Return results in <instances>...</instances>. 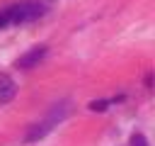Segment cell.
I'll list each match as a JSON object with an SVG mask.
<instances>
[{
  "label": "cell",
  "mask_w": 155,
  "mask_h": 146,
  "mask_svg": "<svg viewBox=\"0 0 155 146\" xmlns=\"http://www.w3.org/2000/svg\"><path fill=\"white\" fill-rule=\"evenodd\" d=\"M131 146H148V141H145L143 134H133L131 136Z\"/></svg>",
  "instance_id": "obj_6"
},
{
  "label": "cell",
  "mask_w": 155,
  "mask_h": 146,
  "mask_svg": "<svg viewBox=\"0 0 155 146\" xmlns=\"http://www.w3.org/2000/svg\"><path fill=\"white\" fill-rule=\"evenodd\" d=\"M17 92V85L10 78H0V102H10Z\"/></svg>",
  "instance_id": "obj_4"
},
{
  "label": "cell",
  "mask_w": 155,
  "mask_h": 146,
  "mask_svg": "<svg viewBox=\"0 0 155 146\" xmlns=\"http://www.w3.org/2000/svg\"><path fill=\"white\" fill-rule=\"evenodd\" d=\"M107 100H94V102H90V109L92 112H102V109H107Z\"/></svg>",
  "instance_id": "obj_5"
},
{
  "label": "cell",
  "mask_w": 155,
  "mask_h": 146,
  "mask_svg": "<svg viewBox=\"0 0 155 146\" xmlns=\"http://www.w3.org/2000/svg\"><path fill=\"white\" fill-rule=\"evenodd\" d=\"M44 56H46V46H34V49H29V51L17 61V68H31V66H36Z\"/></svg>",
  "instance_id": "obj_3"
},
{
  "label": "cell",
  "mask_w": 155,
  "mask_h": 146,
  "mask_svg": "<svg viewBox=\"0 0 155 146\" xmlns=\"http://www.w3.org/2000/svg\"><path fill=\"white\" fill-rule=\"evenodd\" d=\"M68 109H70V105L68 102H61V105H56L46 117H41V122H36L29 131H27V136H24V141H36V139H41V136H46L58 122H63L65 119V114H68Z\"/></svg>",
  "instance_id": "obj_1"
},
{
  "label": "cell",
  "mask_w": 155,
  "mask_h": 146,
  "mask_svg": "<svg viewBox=\"0 0 155 146\" xmlns=\"http://www.w3.org/2000/svg\"><path fill=\"white\" fill-rule=\"evenodd\" d=\"M46 12V5L39 2V0H24L19 5H12L10 10H5L7 19L10 22H29V19H36Z\"/></svg>",
  "instance_id": "obj_2"
},
{
  "label": "cell",
  "mask_w": 155,
  "mask_h": 146,
  "mask_svg": "<svg viewBox=\"0 0 155 146\" xmlns=\"http://www.w3.org/2000/svg\"><path fill=\"white\" fill-rule=\"evenodd\" d=\"M7 22H10V19H7V15H5V12H0V27H5Z\"/></svg>",
  "instance_id": "obj_7"
}]
</instances>
